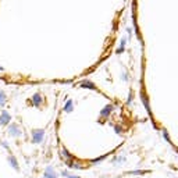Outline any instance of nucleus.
<instances>
[{
	"mask_svg": "<svg viewBox=\"0 0 178 178\" xmlns=\"http://www.w3.org/2000/svg\"><path fill=\"white\" fill-rule=\"evenodd\" d=\"M44 138V129H34L32 131V142L34 143H42Z\"/></svg>",
	"mask_w": 178,
	"mask_h": 178,
	"instance_id": "f257e3e1",
	"label": "nucleus"
},
{
	"mask_svg": "<svg viewBox=\"0 0 178 178\" xmlns=\"http://www.w3.org/2000/svg\"><path fill=\"white\" fill-rule=\"evenodd\" d=\"M7 131H8V134H10L11 136H16V138H20V136L22 135L21 129H20V127L17 125V124H10Z\"/></svg>",
	"mask_w": 178,
	"mask_h": 178,
	"instance_id": "f03ea898",
	"label": "nucleus"
},
{
	"mask_svg": "<svg viewBox=\"0 0 178 178\" xmlns=\"http://www.w3.org/2000/svg\"><path fill=\"white\" fill-rule=\"evenodd\" d=\"M11 123V115L8 111H2V114H0V125H8V124Z\"/></svg>",
	"mask_w": 178,
	"mask_h": 178,
	"instance_id": "7ed1b4c3",
	"label": "nucleus"
},
{
	"mask_svg": "<svg viewBox=\"0 0 178 178\" xmlns=\"http://www.w3.org/2000/svg\"><path fill=\"white\" fill-rule=\"evenodd\" d=\"M7 163H8V164H10V167L13 168V170L20 171V164H18V162H17L16 156H13V155H8V156H7Z\"/></svg>",
	"mask_w": 178,
	"mask_h": 178,
	"instance_id": "20e7f679",
	"label": "nucleus"
},
{
	"mask_svg": "<svg viewBox=\"0 0 178 178\" xmlns=\"http://www.w3.org/2000/svg\"><path fill=\"white\" fill-rule=\"evenodd\" d=\"M59 177V174L56 173V170L53 167H46L44 168V171H43V178H57Z\"/></svg>",
	"mask_w": 178,
	"mask_h": 178,
	"instance_id": "39448f33",
	"label": "nucleus"
},
{
	"mask_svg": "<svg viewBox=\"0 0 178 178\" xmlns=\"http://www.w3.org/2000/svg\"><path fill=\"white\" fill-rule=\"evenodd\" d=\"M40 103H42V96H40L39 93H35L34 96H32V105L36 106V107H38V106H39Z\"/></svg>",
	"mask_w": 178,
	"mask_h": 178,
	"instance_id": "423d86ee",
	"label": "nucleus"
},
{
	"mask_svg": "<svg viewBox=\"0 0 178 178\" xmlns=\"http://www.w3.org/2000/svg\"><path fill=\"white\" fill-rule=\"evenodd\" d=\"M67 166H68L70 168H74V170H78V168H82L81 166L77 164V163H74L73 160H68V162H67Z\"/></svg>",
	"mask_w": 178,
	"mask_h": 178,
	"instance_id": "0eeeda50",
	"label": "nucleus"
},
{
	"mask_svg": "<svg viewBox=\"0 0 178 178\" xmlns=\"http://www.w3.org/2000/svg\"><path fill=\"white\" fill-rule=\"evenodd\" d=\"M61 177H66V178H81V177H78V176H73V174H70L67 170L61 171Z\"/></svg>",
	"mask_w": 178,
	"mask_h": 178,
	"instance_id": "6e6552de",
	"label": "nucleus"
},
{
	"mask_svg": "<svg viewBox=\"0 0 178 178\" xmlns=\"http://www.w3.org/2000/svg\"><path fill=\"white\" fill-rule=\"evenodd\" d=\"M6 105V95L4 92L0 91V106H4Z\"/></svg>",
	"mask_w": 178,
	"mask_h": 178,
	"instance_id": "1a4fd4ad",
	"label": "nucleus"
},
{
	"mask_svg": "<svg viewBox=\"0 0 178 178\" xmlns=\"http://www.w3.org/2000/svg\"><path fill=\"white\" fill-rule=\"evenodd\" d=\"M61 152H63V155H64V157H66V159H67V162H68V160H73V156H71V155H70V153H68V152H67V150H66V149H63V150H61Z\"/></svg>",
	"mask_w": 178,
	"mask_h": 178,
	"instance_id": "9d476101",
	"label": "nucleus"
},
{
	"mask_svg": "<svg viewBox=\"0 0 178 178\" xmlns=\"http://www.w3.org/2000/svg\"><path fill=\"white\" fill-rule=\"evenodd\" d=\"M64 110H66V111H68V113H70L71 110H73V103H71V100H70V102L67 103L66 106H64Z\"/></svg>",
	"mask_w": 178,
	"mask_h": 178,
	"instance_id": "9b49d317",
	"label": "nucleus"
},
{
	"mask_svg": "<svg viewBox=\"0 0 178 178\" xmlns=\"http://www.w3.org/2000/svg\"><path fill=\"white\" fill-rule=\"evenodd\" d=\"M2 146H3V148H4V149H7V150H8V149H10V148H8V143H7V142H4V141H3V142H2Z\"/></svg>",
	"mask_w": 178,
	"mask_h": 178,
	"instance_id": "f8f14e48",
	"label": "nucleus"
},
{
	"mask_svg": "<svg viewBox=\"0 0 178 178\" xmlns=\"http://www.w3.org/2000/svg\"><path fill=\"white\" fill-rule=\"evenodd\" d=\"M102 160H105V157H97V159L93 160V163H97V162H102Z\"/></svg>",
	"mask_w": 178,
	"mask_h": 178,
	"instance_id": "ddd939ff",
	"label": "nucleus"
},
{
	"mask_svg": "<svg viewBox=\"0 0 178 178\" xmlns=\"http://www.w3.org/2000/svg\"><path fill=\"white\" fill-rule=\"evenodd\" d=\"M132 174H145V171H132Z\"/></svg>",
	"mask_w": 178,
	"mask_h": 178,
	"instance_id": "4468645a",
	"label": "nucleus"
},
{
	"mask_svg": "<svg viewBox=\"0 0 178 178\" xmlns=\"http://www.w3.org/2000/svg\"><path fill=\"white\" fill-rule=\"evenodd\" d=\"M0 71H3V67H0Z\"/></svg>",
	"mask_w": 178,
	"mask_h": 178,
	"instance_id": "2eb2a0df",
	"label": "nucleus"
}]
</instances>
